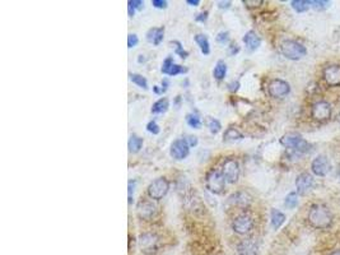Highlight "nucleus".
I'll list each match as a JSON object with an SVG mask.
<instances>
[{
  "mask_svg": "<svg viewBox=\"0 0 340 255\" xmlns=\"http://www.w3.org/2000/svg\"><path fill=\"white\" fill-rule=\"evenodd\" d=\"M332 107L327 101H317L312 105L311 115L316 121H326L331 118Z\"/></svg>",
  "mask_w": 340,
  "mask_h": 255,
  "instance_id": "8",
  "label": "nucleus"
},
{
  "mask_svg": "<svg viewBox=\"0 0 340 255\" xmlns=\"http://www.w3.org/2000/svg\"><path fill=\"white\" fill-rule=\"evenodd\" d=\"M152 6L157 9H166L168 3L166 0H152Z\"/></svg>",
  "mask_w": 340,
  "mask_h": 255,
  "instance_id": "40",
  "label": "nucleus"
},
{
  "mask_svg": "<svg viewBox=\"0 0 340 255\" xmlns=\"http://www.w3.org/2000/svg\"><path fill=\"white\" fill-rule=\"evenodd\" d=\"M280 144L284 145L289 151H292L296 155H305L310 151V143L301 135L296 134H287L280 138Z\"/></svg>",
  "mask_w": 340,
  "mask_h": 255,
  "instance_id": "3",
  "label": "nucleus"
},
{
  "mask_svg": "<svg viewBox=\"0 0 340 255\" xmlns=\"http://www.w3.org/2000/svg\"><path fill=\"white\" fill-rule=\"evenodd\" d=\"M292 8L294 9L298 13H304V12L309 11V8L311 7V2H306V0H293L290 3Z\"/></svg>",
  "mask_w": 340,
  "mask_h": 255,
  "instance_id": "27",
  "label": "nucleus"
},
{
  "mask_svg": "<svg viewBox=\"0 0 340 255\" xmlns=\"http://www.w3.org/2000/svg\"><path fill=\"white\" fill-rule=\"evenodd\" d=\"M314 187V177L309 172H302L296 179V188L298 194H306Z\"/></svg>",
  "mask_w": 340,
  "mask_h": 255,
  "instance_id": "16",
  "label": "nucleus"
},
{
  "mask_svg": "<svg viewBox=\"0 0 340 255\" xmlns=\"http://www.w3.org/2000/svg\"><path fill=\"white\" fill-rule=\"evenodd\" d=\"M217 42L220 45H225L230 42V33L227 31H222L217 34Z\"/></svg>",
  "mask_w": 340,
  "mask_h": 255,
  "instance_id": "34",
  "label": "nucleus"
},
{
  "mask_svg": "<svg viewBox=\"0 0 340 255\" xmlns=\"http://www.w3.org/2000/svg\"><path fill=\"white\" fill-rule=\"evenodd\" d=\"M186 123L193 129H200L202 128V119L197 114H187L186 115Z\"/></svg>",
  "mask_w": 340,
  "mask_h": 255,
  "instance_id": "26",
  "label": "nucleus"
},
{
  "mask_svg": "<svg viewBox=\"0 0 340 255\" xmlns=\"http://www.w3.org/2000/svg\"><path fill=\"white\" fill-rule=\"evenodd\" d=\"M280 53L284 58L289 59V60H301L304 56H306L307 49L305 48L302 44L294 40H285L282 42L280 45Z\"/></svg>",
  "mask_w": 340,
  "mask_h": 255,
  "instance_id": "2",
  "label": "nucleus"
},
{
  "mask_svg": "<svg viewBox=\"0 0 340 255\" xmlns=\"http://www.w3.org/2000/svg\"><path fill=\"white\" fill-rule=\"evenodd\" d=\"M254 229V220L249 214H241L232 222V230L238 235H247Z\"/></svg>",
  "mask_w": 340,
  "mask_h": 255,
  "instance_id": "10",
  "label": "nucleus"
},
{
  "mask_svg": "<svg viewBox=\"0 0 340 255\" xmlns=\"http://www.w3.org/2000/svg\"><path fill=\"white\" fill-rule=\"evenodd\" d=\"M141 56H143V55H139V59H138L139 63H143V61H145V58H141Z\"/></svg>",
  "mask_w": 340,
  "mask_h": 255,
  "instance_id": "51",
  "label": "nucleus"
},
{
  "mask_svg": "<svg viewBox=\"0 0 340 255\" xmlns=\"http://www.w3.org/2000/svg\"><path fill=\"white\" fill-rule=\"evenodd\" d=\"M153 91H155V92L157 93V95L162 93V90H161V88H158V86H155V87H153Z\"/></svg>",
  "mask_w": 340,
  "mask_h": 255,
  "instance_id": "49",
  "label": "nucleus"
},
{
  "mask_svg": "<svg viewBox=\"0 0 340 255\" xmlns=\"http://www.w3.org/2000/svg\"><path fill=\"white\" fill-rule=\"evenodd\" d=\"M268 92L273 98H283L289 95L290 86L283 79H273L268 86Z\"/></svg>",
  "mask_w": 340,
  "mask_h": 255,
  "instance_id": "9",
  "label": "nucleus"
},
{
  "mask_svg": "<svg viewBox=\"0 0 340 255\" xmlns=\"http://www.w3.org/2000/svg\"><path fill=\"white\" fill-rule=\"evenodd\" d=\"M225 74H227V64H225L223 60H218L214 66V70H213V77H214L217 81H223Z\"/></svg>",
  "mask_w": 340,
  "mask_h": 255,
  "instance_id": "24",
  "label": "nucleus"
},
{
  "mask_svg": "<svg viewBox=\"0 0 340 255\" xmlns=\"http://www.w3.org/2000/svg\"><path fill=\"white\" fill-rule=\"evenodd\" d=\"M244 3V6H246L247 8H259L260 6H262L264 4V2L262 0H244L242 2Z\"/></svg>",
  "mask_w": 340,
  "mask_h": 255,
  "instance_id": "37",
  "label": "nucleus"
},
{
  "mask_svg": "<svg viewBox=\"0 0 340 255\" xmlns=\"http://www.w3.org/2000/svg\"><path fill=\"white\" fill-rule=\"evenodd\" d=\"M330 6V2H322V0H320V2H311V7L312 8H315L316 11H322V9H326L327 7Z\"/></svg>",
  "mask_w": 340,
  "mask_h": 255,
  "instance_id": "38",
  "label": "nucleus"
},
{
  "mask_svg": "<svg viewBox=\"0 0 340 255\" xmlns=\"http://www.w3.org/2000/svg\"><path fill=\"white\" fill-rule=\"evenodd\" d=\"M208 17H209V13H208V12H203V13L198 14V16L195 17V21H197V22H202V23H204V22H207Z\"/></svg>",
  "mask_w": 340,
  "mask_h": 255,
  "instance_id": "45",
  "label": "nucleus"
},
{
  "mask_svg": "<svg viewBox=\"0 0 340 255\" xmlns=\"http://www.w3.org/2000/svg\"><path fill=\"white\" fill-rule=\"evenodd\" d=\"M165 34V27H153L147 32V41L153 45H160Z\"/></svg>",
  "mask_w": 340,
  "mask_h": 255,
  "instance_id": "19",
  "label": "nucleus"
},
{
  "mask_svg": "<svg viewBox=\"0 0 340 255\" xmlns=\"http://www.w3.org/2000/svg\"><path fill=\"white\" fill-rule=\"evenodd\" d=\"M244 42L245 45H246L247 50L255 51L260 48V45H261V39H260V36L255 31H249L245 33Z\"/></svg>",
  "mask_w": 340,
  "mask_h": 255,
  "instance_id": "18",
  "label": "nucleus"
},
{
  "mask_svg": "<svg viewBox=\"0 0 340 255\" xmlns=\"http://www.w3.org/2000/svg\"><path fill=\"white\" fill-rule=\"evenodd\" d=\"M167 88H168V81H167V79H163L162 87H161V90H162V93L166 92V91H167Z\"/></svg>",
  "mask_w": 340,
  "mask_h": 255,
  "instance_id": "48",
  "label": "nucleus"
},
{
  "mask_svg": "<svg viewBox=\"0 0 340 255\" xmlns=\"http://www.w3.org/2000/svg\"><path fill=\"white\" fill-rule=\"evenodd\" d=\"M242 138H244L242 133L238 129H236V128H233V126L228 128L224 132V134H223V140L224 142H237V140H241Z\"/></svg>",
  "mask_w": 340,
  "mask_h": 255,
  "instance_id": "22",
  "label": "nucleus"
},
{
  "mask_svg": "<svg viewBox=\"0 0 340 255\" xmlns=\"http://www.w3.org/2000/svg\"><path fill=\"white\" fill-rule=\"evenodd\" d=\"M188 153H190V145L187 144L185 138H178V139L173 140L170 148L171 157L177 161H181L185 160L188 156Z\"/></svg>",
  "mask_w": 340,
  "mask_h": 255,
  "instance_id": "11",
  "label": "nucleus"
},
{
  "mask_svg": "<svg viewBox=\"0 0 340 255\" xmlns=\"http://www.w3.org/2000/svg\"><path fill=\"white\" fill-rule=\"evenodd\" d=\"M330 161L325 155H319L311 163V170L316 176H326L330 171Z\"/></svg>",
  "mask_w": 340,
  "mask_h": 255,
  "instance_id": "13",
  "label": "nucleus"
},
{
  "mask_svg": "<svg viewBox=\"0 0 340 255\" xmlns=\"http://www.w3.org/2000/svg\"><path fill=\"white\" fill-rule=\"evenodd\" d=\"M222 174L225 181L230 184H235L240 177V165L235 158H227L222 165Z\"/></svg>",
  "mask_w": 340,
  "mask_h": 255,
  "instance_id": "7",
  "label": "nucleus"
},
{
  "mask_svg": "<svg viewBox=\"0 0 340 255\" xmlns=\"http://www.w3.org/2000/svg\"><path fill=\"white\" fill-rule=\"evenodd\" d=\"M325 82L331 87H337L340 86V65L339 64H331V65L325 66L322 71Z\"/></svg>",
  "mask_w": 340,
  "mask_h": 255,
  "instance_id": "15",
  "label": "nucleus"
},
{
  "mask_svg": "<svg viewBox=\"0 0 340 255\" xmlns=\"http://www.w3.org/2000/svg\"><path fill=\"white\" fill-rule=\"evenodd\" d=\"M186 4L191 7H198L200 4V0H186Z\"/></svg>",
  "mask_w": 340,
  "mask_h": 255,
  "instance_id": "47",
  "label": "nucleus"
},
{
  "mask_svg": "<svg viewBox=\"0 0 340 255\" xmlns=\"http://www.w3.org/2000/svg\"><path fill=\"white\" fill-rule=\"evenodd\" d=\"M130 81L133 82L134 84H136L138 87L143 88V90H148V81L144 78L141 74H138V73L130 74Z\"/></svg>",
  "mask_w": 340,
  "mask_h": 255,
  "instance_id": "30",
  "label": "nucleus"
},
{
  "mask_svg": "<svg viewBox=\"0 0 340 255\" xmlns=\"http://www.w3.org/2000/svg\"><path fill=\"white\" fill-rule=\"evenodd\" d=\"M251 197L246 192H237L228 198V203L233 207L246 208L251 204Z\"/></svg>",
  "mask_w": 340,
  "mask_h": 255,
  "instance_id": "17",
  "label": "nucleus"
},
{
  "mask_svg": "<svg viewBox=\"0 0 340 255\" xmlns=\"http://www.w3.org/2000/svg\"><path fill=\"white\" fill-rule=\"evenodd\" d=\"M270 222H272V226L274 230L280 229V227L283 226V224L285 222V214L278 209H272V213H270Z\"/></svg>",
  "mask_w": 340,
  "mask_h": 255,
  "instance_id": "21",
  "label": "nucleus"
},
{
  "mask_svg": "<svg viewBox=\"0 0 340 255\" xmlns=\"http://www.w3.org/2000/svg\"><path fill=\"white\" fill-rule=\"evenodd\" d=\"M238 255H259V244L255 239L241 240L236 246Z\"/></svg>",
  "mask_w": 340,
  "mask_h": 255,
  "instance_id": "14",
  "label": "nucleus"
},
{
  "mask_svg": "<svg viewBox=\"0 0 340 255\" xmlns=\"http://www.w3.org/2000/svg\"><path fill=\"white\" fill-rule=\"evenodd\" d=\"M168 107H170V102L167 98H160L153 103L152 114H163L168 110Z\"/></svg>",
  "mask_w": 340,
  "mask_h": 255,
  "instance_id": "25",
  "label": "nucleus"
},
{
  "mask_svg": "<svg viewBox=\"0 0 340 255\" xmlns=\"http://www.w3.org/2000/svg\"><path fill=\"white\" fill-rule=\"evenodd\" d=\"M139 247L141 252L145 255H155L161 247V239L157 234L153 232H144L139 236Z\"/></svg>",
  "mask_w": 340,
  "mask_h": 255,
  "instance_id": "4",
  "label": "nucleus"
},
{
  "mask_svg": "<svg viewBox=\"0 0 340 255\" xmlns=\"http://www.w3.org/2000/svg\"><path fill=\"white\" fill-rule=\"evenodd\" d=\"M284 204L288 209H294L298 205V194L296 192H290L289 194L285 197Z\"/></svg>",
  "mask_w": 340,
  "mask_h": 255,
  "instance_id": "29",
  "label": "nucleus"
},
{
  "mask_svg": "<svg viewBox=\"0 0 340 255\" xmlns=\"http://www.w3.org/2000/svg\"><path fill=\"white\" fill-rule=\"evenodd\" d=\"M135 184H136V181H129V190H128L129 204H131V202H133V194H134V190H135Z\"/></svg>",
  "mask_w": 340,
  "mask_h": 255,
  "instance_id": "41",
  "label": "nucleus"
},
{
  "mask_svg": "<svg viewBox=\"0 0 340 255\" xmlns=\"http://www.w3.org/2000/svg\"><path fill=\"white\" fill-rule=\"evenodd\" d=\"M185 139H186V142H187V144L190 145V147H197L198 142H199L195 135H188V137L185 138Z\"/></svg>",
  "mask_w": 340,
  "mask_h": 255,
  "instance_id": "42",
  "label": "nucleus"
},
{
  "mask_svg": "<svg viewBox=\"0 0 340 255\" xmlns=\"http://www.w3.org/2000/svg\"><path fill=\"white\" fill-rule=\"evenodd\" d=\"M225 179L223 176L222 171H218L212 168L205 176V185L207 189L213 194H222L225 189Z\"/></svg>",
  "mask_w": 340,
  "mask_h": 255,
  "instance_id": "5",
  "label": "nucleus"
},
{
  "mask_svg": "<svg viewBox=\"0 0 340 255\" xmlns=\"http://www.w3.org/2000/svg\"><path fill=\"white\" fill-rule=\"evenodd\" d=\"M194 40H195V42H197V45L199 46V49H200V51H202L203 55H209L210 44H209L208 37L203 33H198L197 36L194 37Z\"/></svg>",
  "mask_w": 340,
  "mask_h": 255,
  "instance_id": "20",
  "label": "nucleus"
},
{
  "mask_svg": "<svg viewBox=\"0 0 340 255\" xmlns=\"http://www.w3.org/2000/svg\"><path fill=\"white\" fill-rule=\"evenodd\" d=\"M207 126H208V129H209V132L214 135L218 134V133L222 130V124L219 123V120H217V119H214V118L208 119Z\"/></svg>",
  "mask_w": 340,
  "mask_h": 255,
  "instance_id": "31",
  "label": "nucleus"
},
{
  "mask_svg": "<svg viewBox=\"0 0 340 255\" xmlns=\"http://www.w3.org/2000/svg\"><path fill=\"white\" fill-rule=\"evenodd\" d=\"M143 143H144L143 138H140L136 134H133L128 142L129 151H130L131 153H138L139 151L141 150V147H143Z\"/></svg>",
  "mask_w": 340,
  "mask_h": 255,
  "instance_id": "23",
  "label": "nucleus"
},
{
  "mask_svg": "<svg viewBox=\"0 0 340 255\" xmlns=\"http://www.w3.org/2000/svg\"><path fill=\"white\" fill-rule=\"evenodd\" d=\"M238 51H240V48H238V45L237 44H231L230 46H228V54H230L231 56H235L236 54L238 53Z\"/></svg>",
  "mask_w": 340,
  "mask_h": 255,
  "instance_id": "43",
  "label": "nucleus"
},
{
  "mask_svg": "<svg viewBox=\"0 0 340 255\" xmlns=\"http://www.w3.org/2000/svg\"><path fill=\"white\" fill-rule=\"evenodd\" d=\"M337 175H339V176H340V170H339V171H337Z\"/></svg>",
  "mask_w": 340,
  "mask_h": 255,
  "instance_id": "52",
  "label": "nucleus"
},
{
  "mask_svg": "<svg viewBox=\"0 0 340 255\" xmlns=\"http://www.w3.org/2000/svg\"><path fill=\"white\" fill-rule=\"evenodd\" d=\"M143 8H144V2H141V0H129L128 2L129 17H134L135 11H141Z\"/></svg>",
  "mask_w": 340,
  "mask_h": 255,
  "instance_id": "28",
  "label": "nucleus"
},
{
  "mask_svg": "<svg viewBox=\"0 0 340 255\" xmlns=\"http://www.w3.org/2000/svg\"><path fill=\"white\" fill-rule=\"evenodd\" d=\"M173 44H175L176 45V49H175V53L177 54L178 56H180L181 59H186L188 56V53L186 50H183L182 49V46H181V44L180 42H177V41H175L173 42Z\"/></svg>",
  "mask_w": 340,
  "mask_h": 255,
  "instance_id": "36",
  "label": "nucleus"
},
{
  "mask_svg": "<svg viewBox=\"0 0 340 255\" xmlns=\"http://www.w3.org/2000/svg\"><path fill=\"white\" fill-rule=\"evenodd\" d=\"M147 130H148V132H149V133H152V134H155V135L160 134V132H161L160 125H158V124L156 123L155 120L149 121V123L147 124Z\"/></svg>",
  "mask_w": 340,
  "mask_h": 255,
  "instance_id": "35",
  "label": "nucleus"
},
{
  "mask_svg": "<svg viewBox=\"0 0 340 255\" xmlns=\"http://www.w3.org/2000/svg\"><path fill=\"white\" fill-rule=\"evenodd\" d=\"M173 64H175V63H173L172 56H168V58H166L165 61H163L162 68H161V71H162L163 74H168V71H170V69L172 68Z\"/></svg>",
  "mask_w": 340,
  "mask_h": 255,
  "instance_id": "33",
  "label": "nucleus"
},
{
  "mask_svg": "<svg viewBox=\"0 0 340 255\" xmlns=\"http://www.w3.org/2000/svg\"><path fill=\"white\" fill-rule=\"evenodd\" d=\"M232 3L231 2H218V8L219 9H230Z\"/></svg>",
  "mask_w": 340,
  "mask_h": 255,
  "instance_id": "46",
  "label": "nucleus"
},
{
  "mask_svg": "<svg viewBox=\"0 0 340 255\" xmlns=\"http://www.w3.org/2000/svg\"><path fill=\"white\" fill-rule=\"evenodd\" d=\"M238 88H240V82L235 81V82H231V83L228 84V90H230V92H232V93L237 92Z\"/></svg>",
  "mask_w": 340,
  "mask_h": 255,
  "instance_id": "44",
  "label": "nucleus"
},
{
  "mask_svg": "<svg viewBox=\"0 0 340 255\" xmlns=\"http://www.w3.org/2000/svg\"><path fill=\"white\" fill-rule=\"evenodd\" d=\"M310 225L315 229L326 230L332 225V213L331 210L321 203L312 204L309 210V216H307Z\"/></svg>",
  "mask_w": 340,
  "mask_h": 255,
  "instance_id": "1",
  "label": "nucleus"
},
{
  "mask_svg": "<svg viewBox=\"0 0 340 255\" xmlns=\"http://www.w3.org/2000/svg\"><path fill=\"white\" fill-rule=\"evenodd\" d=\"M186 71H187V69H186V68H183V66H181V65H177V64H173L172 68L170 69V71H168L167 76L175 77V76H177V74L186 73Z\"/></svg>",
  "mask_w": 340,
  "mask_h": 255,
  "instance_id": "32",
  "label": "nucleus"
},
{
  "mask_svg": "<svg viewBox=\"0 0 340 255\" xmlns=\"http://www.w3.org/2000/svg\"><path fill=\"white\" fill-rule=\"evenodd\" d=\"M170 190V183L165 177H158L153 180L148 187V195L155 200H161L163 197H166Z\"/></svg>",
  "mask_w": 340,
  "mask_h": 255,
  "instance_id": "6",
  "label": "nucleus"
},
{
  "mask_svg": "<svg viewBox=\"0 0 340 255\" xmlns=\"http://www.w3.org/2000/svg\"><path fill=\"white\" fill-rule=\"evenodd\" d=\"M329 255H340V249H336V250H332L331 252H330Z\"/></svg>",
  "mask_w": 340,
  "mask_h": 255,
  "instance_id": "50",
  "label": "nucleus"
},
{
  "mask_svg": "<svg viewBox=\"0 0 340 255\" xmlns=\"http://www.w3.org/2000/svg\"><path fill=\"white\" fill-rule=\"evenodd\" d=\"M139 44V39L135 33H130L128 36V48L133 49Z\"/></svg>",
  "mask_w": 340,
  "mask_h": 255,
  "instance_id": "39",
  "label": "nucleus"
},
{
  "mask_svg": "<svg viewBox=\"0 0 340 255\" xmlns=\"http://www.w3.org/2000/svg\"><path fill=\"white\" fill-rule=\"evenodd\" d=\"M157 212V205L153 202H150V200H140L138 203V207H136V213H138V216L141 220H145V221H149L153 217H156Z\"/></svg>",
  "mask_w": 340,
  "mask_h": 255,
  "instance_id": "12",
  "label": "nucleus"
}]
</instances>
